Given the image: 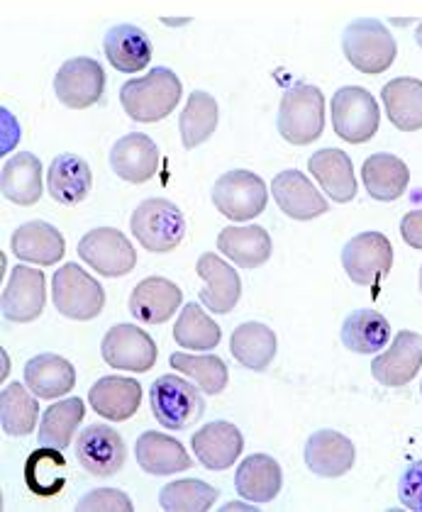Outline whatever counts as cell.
Wrapping results in <instances>:
<instances>
[{"instance_id":"7dc6e473","label":"cell","mask_w":422,"mask_h":512,"mask_svg":"<svg viewBox=\"0 0 422 512\" xmlns=\"http://www.w3.org/2000/svg\"><path fill=\"white\" fill-rule=\"evenodd\" d=\"M420 293H422V266H420Z\"/></svg>"},{"instance_id":"e0dca14e","label":"cell","mask_w":422,"mask_h":512,"mask_svg":"<svg viewBox=\"0 0 422 512\" xmlns=\"http://www.w3.org/2000/svg\"><path fill=\"white\" fill-rule=\"evenodd\" d=\"M196 274L205 281L203 291L198 293L205 308L218 315L232 313L242 296L240 274L230 264H225V259H220L218 254L208 252L198 259Z\"/></svg>"},{"instance_id":"ffe728a7","label":"cell","mask_w":422,"mask_h":512,"mask_svg":"<svg viewBox=\"0 0 422 512\" xmlns=\"http://www.w3.org/2000/svg\"><path fill=\"white\" fill-rule=\"evenodd\" d=\"M183 293L174 281L149 276L135 286L130 296V313L144 325H161L181 308Z\"/></svg>"},{"instance_id":"277c9868","label":"cell","mask_w":422,"mask_h":512,"mask_svg":"<svg viewBox=\"0 0 422 512\" xmlns=\"http://www.w3.org/2000/svg\"><path fill=\"white\" fill-rule=\"evenodd\" d=\"M149 405L157 422L166 430H188L203 417L205 400L201 388L191 386L176 374L159 376L149 388Z\"/></svg>"},{"instance_id":"30bf717a","label":"cell","mask_w":422,"mask_h":512,"mask_svg":"<svg viewBox=\"0 0 422 512\" xmlns=\"http://www.w3.org/2000/svg\"><path fill=\"white\" fill-rule=\"evenodd\" d=\"M79 256L105 278L127 276L137 264V254L127 235L115 227H96L81 237Z\"/></svg>"},{"instance_id":"f6af8a7d","label":"cell","mask_w":422,"mask_h":512,"mask_svg":"<svg viewBox=\"0 0 422 512\" xmlns=\"http://www.w3.org/2000/svg\"><path fill=\"white\" fill-rule=\"evenodd\" d=\"M232 510H249V512H252V510H257V508H252V505H249V503H227L225 508H222V512H232Z\"/></svg>"},{"instance_id":"603a6c76","label":"cell","mask_w":422,"mask_h":512,"mask_svg":"<svg viewBox=\"0 0 422 512\" xmlns=\"http://www.w3.org/2000/svg\"><path fill=\"white\" fill-rule=\"evenodd\" d=\"M308 171L320 183L322 193L335 203H352L357 198V176L352 159L342 149H320L308 159Z\"/></svg>"},{"instance_id":"8d00e7d4","label":"cell","mask_w":422,"mask_h":512,"mask_svg":"<svg viewBox=\"0 0 422 512\" xmlns=\"http://www.w3.org/2000/svg\"><path fill=\"white\" fill-rule=\"evenodd\" d=\"M40 405L22 383H10L0 393V427L8 437H25L35 430Z\"/></svg>"},{"instance_id":"83f0119b","label":"cell","mask_w":422,"mask_h":512,"mask_svg":"<svg viewBox=\"0 0 422 512\" xmlns=\"http://www.w3.org/2000/svg\"><path fill=\"white\" fill-rule=\"evenodd\" d=\"M25 383L37 398L57 400L76 386V369L59 354L32 356L25 364Z\"/></svg>"},{"instance_id":"6da1fadb","label":"cell","mask_w":422,"mask_h":512,"mask_svg":"<svg viewBox=\"0 0 422 512\" xmlns=\"http://www.w3.org/2000/svg\"><path fill=\"white\" fill-rule=\"evenodd\" d=\"M183 86L179 76L166 66H154L142 79H130L120 88V103L127 118L135 122H159L174 113Z\"/></svg>"},{"instance_id":"8fae6325","label":"cell","mask_w":422,"mask_h":512,"mask_svg":"<svg viewBox=\"0 0 422 512\" xmlns=\"http://www.w3.org/2000/svg\"><path fill=\"white\" fill-rule=\"evenodd\" d=\"M105 71L96 59L76 57L61 64L54 76V93L59 103L71 110H86L103 98Z\"/></svg>"},{"instance_id":"7c38bea8","label":"cell","mask_w":422,"mask_h":512,"mask_svg":"<svg viewBox=\"0 0 422 512\" xmlns=\"http://www.w3.org/2000/svg\"><path fill=\"white\" fill-rule=\"evenodd\" d=\"M47 305V278L42 271L30 269V266L18 264L10 271L8 283H5L3 298H0V310L3 317L18 325L35 322Z\"/></svg>"},{"instance_id":"b9f144b4","label":"cell","mask_w":422,"mask_h":512,"mask_svg":"<svg viewBox=\"0 0 422 512\" xmlns=\"http://www.w3.org/2000/svg\"><path fill=\"white\" fill-rule=\"evenodd\" d=\"M76 510L81 512H96V510H118V512H130L132 500L130 495L115 491V488H98V491L86 493L76 505Z\"/></svg>"},{"instance_id":"ac0fdd59","label":"cell","mask_w":422,"mask_h":512,"mask_svg":"<svg viewBox=\"0 0 422 512\" xmlns=\"http://www.w3.org/2000/svg\"><path fill=\"white\" fill-rule=\"evenodd\" d=\"M159 147L152 137L142 132H130L120 137L110 149V166L115 176L127 183H147L159 171Z\"/></svg>"},{"instance_id":"ab89813d","label":"cell","mask_w":422,"mask_h":512,"mask_svg":"<svg viewBox=\"0 0 422 512\" xmlns=\"http://www.w3.org/2000/svg\"><path fill=\"white\" fill-rule=\"evenodd\" d=\"M169 361L171 369L181 371L183 376L196 381V386L201 388L205 395H220L227 388V381H230L225 361L215 354L176 352L171 354Z\"/></svg>"},{"instance_id":"d590c367","label":"cell","mask_w":422,"mask_h":512,"mask_svg":"<svg viewBox=\"0 0 422 512\" xmlns=\"http://www.w3.org/2000/svg\"><path fill=\"white\" fill-rule=\"evenodd\" d=\"M220 108L218 100L205 91H193L186 100V108H183L179 118V132L181 142L186 149L201 147L203 142H208L213 137L215 127H218Z\"/></svg>"},{"instance_id":"d6986e66","label":"cell","mask_w":422,"mask_h":512,"mask_svg":"<svg viewBox=\"0 0 422 512\" xmlns=\"http://www.w3.org/2000/svg\"><path fill=\"white\" fill-rule=\"evenodd\" d=\"M352 439L335 430H318L305 444V466L320 478H340L354 466Z\"/></svg>"},{"instance_id":"60d3db41","label":"cell","mask_w":422,"mask_h":512,"mask_svg":"<svg viewBox=\"0 0 422 512\" xmlns=\"http://www.w3.org/2000/svg\"><path fill=\"white\" fill-rule=\"evenodd\" d=\"M218 500V488L198 478H183L161 488L159 505L169 512H205Z\"/></svg>"},{"instance_id":"9c48e42d","label":"cell","mask_w":422,"mask_h":512,"mask_svg":"<svg viewBox=\"0 0 422 512\" xmlns=\"http://www.w3.org/2000/svg\"><path fill=\"white\" fill-rule=\"evenodd\" d=\"M342 266L357 286L374 288L391 274L393 247L381 232H362L342 249Z\"/></svg>"},{"instance_id":"bcb514c9","label":"cell","mask_w":422,"mask_h":512,"mask_svg":"<svg viewBox=\"0 0 422 512\" xmlns=\"http://www.w3.org/2000/svg\"><path fill=\"white\" fill-rule=\"evenodd\" d=\"M415 42H418V47L422 49V22L418 25V30H415Z\"/></svg>"},{"instance_id":"836d02e7","label":"cell","mask_w":422,"mask_h":512,"mask_svg":"<svg viewBox=\"0 0 422 512\" xmlns=\"http://www.w3.org/2000/svg\"><path fill=\"white\" fill-rule=\"evenodd\" d=\"M274 330L262 322H244L232 332L230 352L249 371H266L276 356Z\"/></svg>"},{"instance_id":"d4e9b609","label":"cell","mask_w":422,"mask_h":512,"mask_svg":"<svg viewBox=\"0 0 422 512\" xmlns=\"http://www.w3.org/2000/svg\"><path fill=\"white\" fill-rule=\"evenodd\" d=\"M103 52L113 69L122 74H137L152 61V42L137 25H115L105 35Z\"/></svg>"},{"instance_id":"cb8c5ba5","label":"cell","mask_w":422,"mask_h":512,"mask_svg":"<svg viewBox=\"0 0 422 512\" xmlns=\"http://www.w3.org/2000/svg\"><path fill=\"white\" fill-rule=\"evenodd\" d=\"M10 249L20 261L49 266L61 261L66 252V242L54 225L44 220H32L15 230L13 239H10Z\"/></svg>"},{"instance_id":"44dd1931","label":"cell","mask_w":422,"mask_h":512,"mask_svg":"<svg viewBox=\"0 0 422 512\" xmlns=\"http://www.w3.org/2000/svg\"><path fill=\"white\" fill-rule=\"evenodd\" d=\"M191 447L198 461L210 471L230 469L240 459L244 449V437L232 422H208L203 430L193 434Z\"/></svg>"},{"instance_id":"1f68e13d","label":"cell","mask_w":422,"mask_h":512,"mask_svg":"<svg viewBox=\"0 0 422 512\" xmlns=\"http://www.w3.org/2000/svg\"><path fill=\"white\" fill-rule=\"evenodd\" d=\"M218 249L242 269H259L271 256V237L264 227H225L218 235Z\"/></svg>"},{"instance_id":"74e56055","label":"cell","mask_w":422,"mask_h":512,"mask_svg":"<svg viewBox=\"0 0 422 512\" xmlns=\"http://www.w3.org/2000/svg\"><path fill=\"white\" fill-rule=\"evenodd\" d=\"M86 415V405L81 398H66L54 403L47 413L42 415L40 425V444L49 449H66L69 442L74 439L76 430Z\"/></svg>"},{"instance_id":"484cf974","label":"cell","mask_w":422,"mask_h":512,"mask_svg":"<svg viewBox=\"0 0 422 512\" xmlns=\"http://www.w3.org/2000/svg\"><path fill=\"white\" fill-rule=\"evenodd\" d=\"M0 191L3 198L15 205H35L42 198V161L32 152H20L10 157L0 171Z\"/></svg>"},{"instance_id":"3957f363","label":"cell","mask_w":422,"mask_h":512,"mask_svg":"<svg viewBox=\"0 0 422 512\" xmlns=\"http://www.w3.org/2000/svg\"><path fill=\"white\" fill-rule=\"evenodd\" d=\"M276 125H279L281 137L296 147H305L320 139L325 130V98L320 88L296 83L283 91Z\"/></svg>"},{"instance_id":"7bdbcfd3","label":"cell","mask_w":422,"mask_h":512,"mask_svg":"<svg viewBox=\"0 0 422 512\" xmlns=\"http://www.w3.org/2000/svg\"><path fill=\"white\" fill-rule=\"evenodd\" d=\"M398 498L408 510L422 512V459L403 471L398 481Z\"/></svg>"},{"instance_id":"8992f818","label":"cell","mask_w":422,"mask_h":512,"mask_svg":"<svg viewBox=\"0 0 422 512\" xmlns=\"http://www.w3.org/2000/svg\"><path fill=\"white\" fill-rule=\"evenodd\" d=\"M54 308L69 320H93L103 313L105 291L79 264H64L52 278Z\"/></svg>"},{"instance_id":"f1b7e54d","label":"cell","mask_w":422,"mask_h":512,"mask_svg":"<svg viewBox=\"0 0 422 512\" xmlns=\"http://www.w3.org/2000/svg\"><path fill=\"white\" fill-rule=\"evenodd\" d=\"M283 471L279 461L266 454H252L235 473V488L249 503H271L281 493Z\"/></svg>"},{"instance_id":"9a60e30c","label":"cell","mask_w":422,"mask_h":512,"mask_svg":"<svg viewBox=\"0 0 422 512\" xmlns=\"http://www.w3.org/2000/svg\"><path fill=\"white\" fill-rule=\"evenodd\" d=\"M422 366V335L403 330L391 347L371 361V376L388 388L408 386Z\"/></svg>"},{"instance_id":"4fadbf2b","label":"cell","mask_w":422,"mask_h":512,"mask_svg":"<svg viewBox=\"0 0 422 512\" xmlns=\"http://www.w3.org/2000/svg\"><path fill=\"white\" fill-rule=\"evenodd\" d=\"M101 354L105 364L118 371L144 374L157 364V344L137 325H115L103 337Z\"/></svg>"},{"instance_id":"2e32d148","label":"cell","mask_w":422,"mask_h":512,"mask_svg":"<svg viewBox=\"0 0 422 512\" xmlns=\"http://www.w3.org/2000/svg\"><path fill=\"white\" fill-rule=\"evenodd\" d=\"M271 196H274L276 205L283 210V215H288L291 220L308 222L315 217L325 215L330 210L327 200L318 188L310 183L308 176H303V171L288 169L281 171L279 176L271 181Z\"/></svg>"},{"instance_id":"5bb4252c","label":"cell","mask_w":422,"mask_h":512,"mask_svg":"<svg viewBox=\"0 0 422 512\" xmlns=\"http://www.w3.org/2000/svg\"><path fill=\"white\" fill-rule=\"evenodd\" d=\"M76 459L91 476H115L127 461V447L122 437L108 425H88L76 439Z\"/></svg>"},{"instance_id":"f35d334b","label":"cell","mask_w":422,"mask_h":512,"mask_svg":"<svg viewBox=\"0 0 422 512\" xmlns=\"http://www.w3.org/2000/svg\"><path fill=\"white\" fill-rule=\"evenodd\" d=\"M174 339L188 352H210V349L218 347L222 335L218 322L205 315L201 305L188 303L174 325Z\"/></svg>"},{"instance_id":"4dcf8cb0","label":"cell","mask_w":422,"mask_h":512,"mask_svg":"<svg viewBox=\"0 0 422 512\" xmlns=\"http://www.w3.org/2000/svg\"><path fill=\"white\" fill-rule=\"evenodd\" d=\"M362 183L374 200L393 203L408 188L410 171L405 161L393 157V154H371L362 166Z\"/></svg>"},{"instance_id":"52a82bcc","label":"cell","mask_w":422,"mask_h":512,"mask_svg":"<svg viewBox=\"0 0 422 512\" xmlns=\"http://www.w3.org/2000/svg\"><path fill=\"white\" fill-rule=\"evenodd\" d=\"M332 125L337 137L349 144H364L376 137L381 125V110L366 88L344 86L332 96Z\"/></svg>"},{"instance_id":"7a4b0ae2","label":"cell","mask_w":422,"mask_h":512,"mask_svg":"<svg viewBox=\"0 0 422 512\" xmlns=\"http://www.w3.org/2000/svg\"><path fill=\"white\" fill-rule=\"evenodd\" d=\"M342 52L349 64L362 74L376 76L393 66L398 57L396 40L381 20H352L342 32Z\"/></svg>"},{"instance_id":"7402d4cb","label":"cell","mask_w":422,"mask_h":512,"mask_svg":"<svg viewBox=\"0 0 422 512\" xmlns=\"http://www.w3.org/2000/svg\"><path fill=\"white\" fill-rule=\"evenodd\" d=\"M88 403L105 420L125 422L140 410L142 386L135 378L105 376L93 383V388L88 391Z\"/></svg>"},{"instance_id":"d6a6232c","label":"cell","mask_w":422,"mask_h":512,"mask_svg":"<svg viewBox=\"0 0 422 512\" xmlns=\"http://www.w3.org/2000/svg\"><path fill=\"white\" fill-rule=\"evenodd\" d=\"M386 115L401 132L422 130V81L401 76L383 86L381 91Z\"/></svg>"},{"instance_id":"ba28073f","label":"cell","mask_w":422,"mask_h":512,"mask_svg":"<svg viewBox=\"0 0 422 512\" xmlns=\"http://www.w3.org/2000/svg\"><path fill=\"white\" fill-rule=\"evenodd\" d=\"M213 203L232 222H247L264 213L266 203H269V191H266L262 176L235 169L215 181Z\"/></svg>"},{"instance_id":"4316f807","label":"cell","mask_w":422,"mask_h":512,"mask_svg":"<svg viewBox=\"0 0 422 512\" xmlns=\"http://www.w3.org/2000/svg\"><path fill=\"white\" fill-rule=\"evenodd\" d=\"M47 188L61 205H79L88 198L93 188V174L86 159L76 157V154H59L57 159L49 164Z\"/></svg>"},{"instance_id":"c3c4849f","label":"cell","mask_w":422,"mask_h":512,"mask_svg":"<svg viewBox=\"0 0 422 512\" xmlns=\"http://www.w3.org/2000/svg\"><path fill=\"white\" fill-rule=\"evenodd\" d=\"M420 391H422V388H420Z\"/></svg>"},{"instance_id":"f546056e","label":"cell","mask_w":422,"mask_h":512,"mask_svg":"<svg viewBox=\"0 0 422 512\" xmlns=\"http://www.w3.org/2000/svg\"><path fill=\"white\" fill-rule=\"evenodd\" d=\"M137 461H140L144 473L152 476H171L191 469L193 461L179 439L166 437L161 432H144L135 444Z\"/></svg>"},{"instance_id":"5b68a950","label":"cell","mask_w":422,"mask_h":512,"mask_svg":"<svg viewBox=\"0 0 422 512\" xmlns=\"http://www.w3.org/2000/svg\"><path fill=\"white\" fill-rule=\"evenodd\" d=\"M130 227L137 242L152 254L171 252L186 237V217L166 198H149L137 205Z\"/></svg>"},{"instance_id":"ee69618b","label":"cell","mask_w":422,"mask_h":512,"mask_svg":"<svg viewBox=\"0 0 422 512\" xmlns=\"http://www.w3.org/2000/svg\"><path fill=\"white\" fill-rule=\"evenodd\" d=\"M401 237L408 247L422 249V208L410 210L401 220Z\"/></svg>"},{"instance_id":"e575fe53","label":"cell","mask_w":422,"mask_h":512,"mask_svg":"<svg viewBox=\"0 0 422 512\" xmlns=\"http://www.w3.org/2000/svg\"><path fill=\"white\" fill-rule=\"evenodd\" d=\"M342 344L354 354H376L391 339V325L376 310H357L342 322Z\"/></svg>"}]
</instances>
